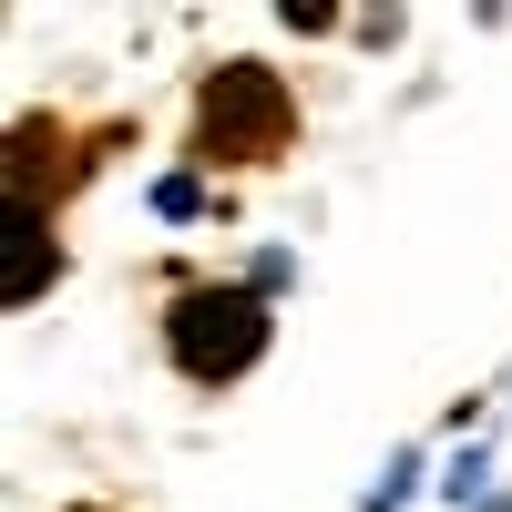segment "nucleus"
Masks as SVG:
<instances>
[{
	"mask_svg": "<svg viewBox=\"0 0 512 512\" xmlns=\"http://www.w3.org/2000/svg\"><path fill=\"white\" fill-rule=\"evenodd\" d=\"M175 359L195 379H236L267 359V297L256 287H195L175 297Z\"/></svg>",
	"mask_w": 512,
	"mask_h": 512,
	"instance_id": "f257e3e1",
	"label": "nucleus"
},
{
	"mask_svg": "<svg viewBox=\"0 0 512 512\" xmlns=\"http://www.w3.org/2000/svg\"><path fill=\"white\" fill-rule=\"evenodd\" d=\"M277 123H287V103H277V82L256 62H226L205 82V154H246V144H267Z\"/></svg>",
	"mask_w": 512,
	"mask_h": 512,
	"instance_id": "f03ea898",
	"label": "nucleus"
},
{
	"mask_svg": "<svg viewBox=\"0 0 512 512\" xmlns=\"http://www.w3.org/2000/svg\"><path fill=\"white\" fill-rule=\"evenodd\" d=\"M52 267H62V256H52ZM52 267H41V216L21 205V216H11V308H21V297H41V277H52Z\"/></svg>",
	"mask_w": 512,
	"mask_h": 512,
	"instance_id": "7ed1b4c3",
	"label": "nucleus"
},
{
	"mask_svg": "<svg viewBox=\"0 0 512 512\" xmlns=\"http://www.w3.org/2000/svg\"><path fill=\"white\" fill-rule=\"evenodd\" d=\"M154 205H164V216H195L205 185H195V175H164V185H154Z\"/></svg>",
	"mask_w": 512,
	"mask_h": 512,
	"instance_id": "20e7f679",
	"label": "nucleus"
},
{
	"mask_svg": "<svg viewBox=\"0 0 512 512\" xmlns=\"http://www.w3.org/2000/svg\"><path fill=\"white\" fill-rule=\"evenodd\" d=\"M277 11H287L297 31H328V21H338V0H277Z\"/></svg>",
	"mask_w": 512,
	"mask_h": 512,
	"instance_id": "39448f33",
	"label": "nucleus"
}]
</instances>
